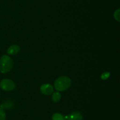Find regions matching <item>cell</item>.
Listing matches in <instances>:
<instances>
[{"label":"cell","mask_w":120,"mask_h":120,"mask_svg":"<svg viewBox=\"0 0 120 120\" xmlns=\"http://www.w3.org/2000/svg\"><path fill=\"white\" fill-rule=\"evenodd\" d=\"M71 84V80L65 76H60L55 82V88L59 91H64L70 87Z\"/></svg>","instance_id":"6da1fadb"},{"label":"cell","mask_w":120,"mask_h":120,"mask_svg":"<svg viewBox=\"0 0 120 120\" xmlns=\"http://www.w3.org/2000/svg\"><path fill=\"white\" fill-rule=\"evenodd\" d=\"M13 61L10 56L3 55L0 58V72L6 73L9 72L13 67Z\"/></svg>","instance_id":"7a4b0ae2"},{"label":"cell","mask_w":120,"mask_h":120,"mask_svg":"<svg viewBox=\"0 0 120 120\" xmlns=\"http://www.w3.org/2000/svg\"><path fill=\"white\" fill-rule=\"evenodd\" d=\"M0 87L2 89L5 91L14 90L16 87L15 82L9 79H4L2 80L0 83Z\"/></svg>","instance_id":"3957f363"},{"label":"cell","mask_w":120,"mask_h":120,"mask_svg":"<svg viewBox=\"0 0 120 120\" xmlns=\"http://www.w3.org/2000/svg\"><path fill=\"white\" fill-rule=\"evenodd\" d=\"M41 92L46 95H49L53 92V88L51 85L49 84H45L42 85L40 88Z\"/></svg>","instance_id":"277c9868"},{"label":"cell","mask_w":120,"mask_h":120,"mask_svg":"<svg viewBox=\"0 0 120 120\" xmlns=\"http://www.w3.org/2000/svg\"><path fill=\"white\" fill-rule=\"evenodd\" d=\"M83 116L79 112H73L68 116V120H82Z\"/></svg>","instance_id":"5b68a950"},{"label":"cell","mask_w":120,"mask_h":120,"mask_svg":"<svg viewBox=\"0 0 120 120\" xmlns=\"http://www.w3.org/2000/svg\"><path fill=\"white\" fill-rule=\"evenodd\" d=\"M20 48L17 45H13L10 46L7 50V53L9 55H15L19 52Z\"/></svg>","instance_id":"8992f818"},{"label":"cell","mask_w":120,"mask_h":120,"mask_svg":"<svg viewBox=\"0 0 120 120\" xmlns=\"http://www.w3.org/2000/svg\"><path fill=\"white\" fill-rule=\"evenodd\" d=\"M61 98V95L59 92H54L52 95V100L53 102H57L60 100Z\"/></svg>","instance_id":"52a82bcc"},{"label":"cell","mask_w":120,"mask_h":120,"mask_svg":"<svg viewBox=\"0 0 120 120\" xmlns=\"http://www.w3.org/2000/svg\"><path fill=\"white\" fill-rule=\"evenodd\" d=\"M13 105V104L12 103L11 101H7V102H5L4 103H2L1 105V108H4V109H9L12 107V106Z\"/></svg>","instance_id":"ba28073f"},{"label":"cell","mask_w":120,"mask_h":120,"mask_svg":"<svg viewBox=\"0 0 120 120\" xmlns=\"http://www.w3.org/2000/svg\"><path fill=\"white\" fill-rule=\"evenodd\" d=\"M52 120H64V117L62 115L59 113L54 114L52 116Z\"/></svg>","instance_id":"9c48e42d"},{"label":"cell","mask_w":120,"mask_h":120,"mask_svg":"<svg viewBox=\"0 0 120 120\" xmlns=\"http://www.w3.org/2000/svg\"><path fill=\"white\" fill-rule=\"evenodd\" d=\"M5 118L6 115L4 111L2 108H0V120H5Z\"/></svg>","instance_id":"30bf717a"},{"label":"cell","mask_w":120,"mask_h":120,"mask_svg":"<svg viewBox=\"0 0 120 120\" xmlns=\"http://www.w3.org/2000/svg\"><path fill=\"white\" fill-rule=\"evenodd\" d=\"M110 72H104L101 76V78L103 80H105L107 79H108L110 76Z\"/></svg>","instance_id":"8fae6325"},{"label":"cell","mask_w":120,"mask_h":120,"mask_svg":"<svg viewBox=\"0 0 120 120\" xmlns=\"http://www.w3.org/2000/svg\"><path fill=\"white\" fill-rule=\"evenodd\" d=\"M114 18L116 20H117V21H120V9H117V11H116L114 13Z\"/></svg>","instance_id":"7c38bea8"}]
</instances>
